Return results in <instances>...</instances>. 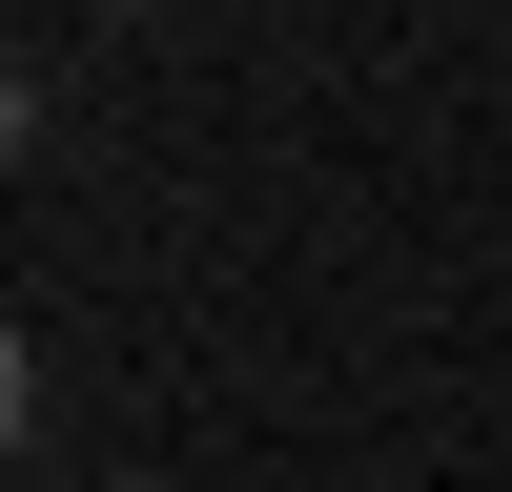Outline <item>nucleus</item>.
Here are the masks:
<instances>
[{
	"label": "nucleus",
	"instance_id": "2",
	"mask_svg": "<svg viewBox=\"0 0 512 492\" xmlns=\"http://www.w3.org/2000/svg\"><path fill=\"white\" fill-rule=\"evenodd\" d=\"M123 21H164V0H123Z\"/></svg>",
	"mask_w": 512,
	"mask_h": 492
},
{
	"label": "nucleus",
	"instance_id": "1",
	"mask_svg": "<svg viewBox=\"0 0 512 492\" xmlns=\"http://www.w3.org/2000/svg\"><path fill=\"white\" fill-rule=\"evenodd\" d=\"M103 492H185V472H103Z\"/></svg>",
	"mask_w": 512,
	"mask_h": 492
}]
</instances>
